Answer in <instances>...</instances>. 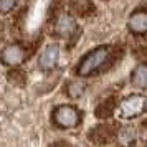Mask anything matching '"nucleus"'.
<instances>
[{"label": "nucleus", "mask_w": 147, "mask_h": 147, "mask_svg": "<svg viewBox=\"0 0 147 147\" xmlns=\"http://www.w3.org/2000/svg\"><path fill=\"white\" fill-rule=\"evenodd\" d=\"M109 53H111L109 47H98L94 48L93 51H89L88 55H84L83 60L78 63V69H76L78 74L81 78H84V76L96 73V71H102L104 65L107 63Z\"/></svg>", "instance_id": "f257e3e1"}, {"label": "nucleus", "mask_w": 147, "mask_h": 147, "mask_svg": "<svg viewBox=\"0 0 147 147\" xmlns=\"http://www.w3.org/2000/svg\"><path fill=\"white\" fill-rule=\"evenodd\" d=\"M147 109V98L140 96V94H134L129 96L122 101L117 107V116L121 119H132L137 117Z\"/></svg>", "instance_id": "f03ea898"}, {"label": "nucleus", "mask_w": 147, "mask_h": 147, "mask_svg": "<svg viewBox=\"0 0 147 147\" xmlns=\"http://www.w3.org/2000/svg\"><path fill=\"white\" fill-rule=\"evenodd\" d=\"M55 124L63 127V129H69V127L78 126L80 122V113L78 109L73 106H58L51 114Z\"/></svg>", "instance_id": "7ed1b4c3"}, {"label": "nucleus", "mask_w": 147, "mask_h": 147, "mask_svg": "<svg viewBox=\"0 0 147 147\" xmlns=\"http://www.w3.org/2000/svg\"><path fill=\"white\" fill-rule=\"evenodd\" d=\"M114 134V126L113 124H98V126L91 127L89 131H88L86 137L89 142H93V144H98V146H106L109 144L111 140H113Z\"/></svg>", "instance_id": "20e7f679"}, {"label": "nucleus", "mask_w": 147, "mask_h": 147, "mask_svg": "<svg viewBox=\"0 0 147 147\" xmlns=\"http://www.w3.org/2000/svg\"><path fill=\"white\" fill-rule=\"evenodd\" d=\"M25 60H27V48H23L18 43L8 45L2 51V61L12 68H18V65L23 63Z\"/></svg>", "instance_id": "39448f33"}, {"label": "nucleus", "mask_w": 147, "mask_h": 147, "mask_svg": "<svg viewBox=\"0 0 147 147\" xmlns=\"http://www.w3.org/2000/svg\"><path fill=\"white\" fill-rule=\"evenodd\" d=\"M58 60H60V47L56 43H51L41 51L40 60H38V66L43 71H50V69H53L56 66Z\"/></svg>", "instance_id": "423d86ee"}, {"label": "nucleus", "mask_w": 147, "mask_h": 147, "mask_svg": "<svg viewBox=\"0 0 147 147\" xmlns=\"http://www.w3.org/2000/svg\"><path fill=\"white\" fill-rule=\"evenodd\" d=\"M117 107H119V104H117V98H116V96H109V98L102 99L99 104L96 106V109H94V116H96L98 119H101V121L109 119V117L117 111Z\"/></svg>", "instance_id": "0eeeda50"}, {"label": "nucleus", "mask_w": 147, "mask_h": 147, "mask_svg": "<svg viewBox=\"0 0 147 147\" xmlns=\"http://www.w3.org/2000/svg\"><path fill=\"white\" fill-rule=\"evenodd\" d=\"M129 30L136 35H144L147 33V12L144 10H137L131 15V18L127 22Z\"/></svg>", "instance_id": "6e6552de"}, {"label": "nucleus", "mask_w": 147, "mask_h": 147, "mask_svg": "<svg viewBox=\"0 0 147 147\" xmlns=\"http://www.w3.org/2000/svg\"><path fill=\"white\" fill-rule=\"evenodd\" d=\"M68 7H69V12L76 17H89V15L94 13V3L91 0H69V3H68Z\"/></svg>", "instance_id": "1a4fd4ad"}, {"label": "nucleus", "mask_w": 147, "mask_h": 147, "mask_svg": "<svg viewBox=\"0 0 147 147\" xmlns=\"http://www.w3.org/2000/svg\"><path fill=\"white\" fill-rule=\"evenodd\" d=\"M55 25H56V33L60 36H63V38H69L78 30L76 23H74V18L69 17V15H61L60 20L56 22Z\"/></svg>", "instance_id": "9d476101"}, {"label": "nucleus", "mask_w": 147, "mask_h": 147, "mask_svg": "<svg viewBox=\"0 0 147 147\" xmlns=\"http://www.w3.org/2000/svg\"><path fill=\"white\" fill-rule=\"evenodd\" d=\"M131 83L132 86L139 88V89H146L147 88V63L137 65L131 73Z\"/></svg>", "instance_id": "9b49d317"}, {"label": "nucleus", "mask_w": 147, "mask_h": 147, "mask_svg": "<svg viewBox=\"0 0 147 147\" xmlns=\"http://www.w3.org/2000/svg\"><path fill=\"white\" fill-rule=\"evenodd\" d=\"M27 73L22 68H10L7 71V80L13 86H25L27 84Z\"/></svg>", "instance_id": "f8f14e48"}, {"label": "nucleus", "mask_w": 147, "mask_h": 147, "mask_svg": "<svg viewBox=\"0 0 147 147\" xmlns=\"http://www.w3.org/2000/svg\"><path fill=\"white\" fill-rule=\"evenodd\" d=\"M84 88H86L84 81H80V80L68 81L66 86H65V94H66L68 98H73V99H76V98H80L81 94H83Z\"/></svg>", "instance_id": "ddd939ff"}, {"label": "nucleus", "mask_w": 147, "mask_h": 147, "mask_svg": "<svg viewBox=\"0 0 147 147\" xmlns=\"http://www.w3.org/2000/svg\"><path fill=\"white\" fill-rule=\"evenodd\" d=\"M63 0H51L50 7H48V13H47V20L48 22H58L60 20L61 10H63Z\"/></svg>", "instance_id": "4468645a"}, {"label": "nucleus", "mask_w": 147, "mask_h": 147, "mask_svg": "<svg viewBox=\"0 0 147 147\" xmlns=\"http://www.w3.org/2000/svg\"><path fill=\"white\" fill-rule=\"evenodd\" d=\"M119 140L122 146H131L134 140H136V131H134L132 127H126V129H122L119 134Z\"/></svg>", "instance_id": "2eb2a0df"}, {"label": "nucleus", "mask_w": 147, "mask_h": 147, "mask_svg": "<svg viewBox=\"0 0 147 147\" xmlns=\"http://www.w3.org/2000/svg\"><path fill=\"white\" fill-rule=\"evenodd\" d=\"M41 43H43V36H41V35L35 36L33 40L28 43V47H27V51H28V53H27V60H30V58H32L36 51H38V48H40Z\"/></svg>", "instance_id": "dca6fc26"}, {"label": "nucleus", "mask_w": 147, "mask_h": 147, "mask_svg": "<svg viewBox=\"0 0 147 147\" xmlns=\"http://www.w3.org/2000/svg\"><path fill=\"white\" fill-rule=\"evenodd\" d=\"M17 5V0H0V12L2 13H8L10 10H13Z\"/></svg>", "instance_id": "f3484780"}, {"label": "nucleus", "mask_w": 147, "mask_h": 147, "mask_svg": "<svg viewBox=\"0 0 147 147\" xmlns=\"http://www.w3.org/2000/svg\"><path fill=\"white\" fill-rule=\"evenodd\" d=\"M80 36H81V28H78V30H76V32H74V33L69 36L71 40H69V43H68V48H73V47H74V43L78 41V38H80Z\"/></svg>", "instance_id": "a211bd4d"}, {"label": "nucleus", "mask_w": 147, "mask_h": 147, "mask_svg": "<svg viewBox=\"0 0 147 147\" xmlns=\"http://www.w3.org/2000/svg\"><path fill=\"white\" fill-rule=\"evenodd\" d=\"M50 147H71V144H69L68 140H56V142H53Z\"/></svg>", "instance_id": "6ab92c4d"}, {"label": "nucleus", "mask_w": 147, "mask_h": 147, "mask_svg": "<svg viewBox=\"0 0 147 147\" xmlns=\"http://www.w3.org/2000/svg\"><path fill=\"white\" fill-rule=\"evenodd\" d=\"M104 2H107V0H104Z\"/></svg>", "instance_id": "aec40b11"}]
</instances>
